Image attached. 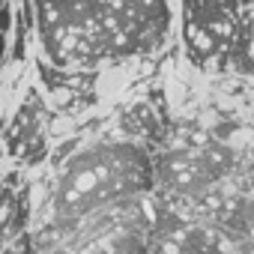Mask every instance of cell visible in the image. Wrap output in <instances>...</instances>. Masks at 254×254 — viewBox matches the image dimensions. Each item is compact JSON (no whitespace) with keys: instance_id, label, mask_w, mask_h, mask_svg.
<instances>
[{"instance_id":"obj_1","label":"cell","mask_w":254,"mask_h":254,"mask_svg":"<svg viewBox=\"0 0 254 254\" xmlns=\"http://www.w3.org/2000/svg\"><path fill=\"white\" fill-rule=\"evenodd\" d=\"M48 66L99 75L156 57L177 27V0H30Z\"/></svg>"},{"instance_id":"obj_2","label":"cell","mask_w":254,"mask_h":254,"mask_svg":"<svg viewBox=\"0 0 254 254\" xmlns=\"http://www.w3.org/2000/svg\"><path fill=\"white\" fill-rule=\"evenodd\" d=\"M156 186V159L141 141L96 138L78 147L54 174L48 194L51 230H75L96 212L144 197Z\"/></svg>"},{"instance_id":"obj_3","label":"cell","mask_w":254,"mask_h":254,"mask_svg":"<svg viewBox=\"0 0 254 254\" xmlns=\"http://www.w3.org/2000/svg\"><path fill=\"white\" fill-rule=\"evenodd\" d=\"M254 6L239 0H180L183 57L200 75H254Z\"/></svg>"},{"instance_id":"obj_4","label":"cell","mask_w":254,"mask_h":254,"mask_svg":"<svg viewBox=\"0 0 254 254\" xmlns=\"http://www.w3.org/2000/svg\"><path fill=\"white\" fill-rule=\"evenodd\" d=\"M6 153L21 165H39L48 156V132H45V105L36 90H27V96L18 102L9 129L3 138Z\"/></svg>"},{"instance_id":"obj_5","label":"cell","mask_w":254,"mask_h":254,"mask_svg":"<svg viewBox=\"0 0 254 254\" xmlns=\"http://www.w3.org/2000/svg\"><path fill=\"white\" fill-rule=\"evenodd\" d=\"M9 45V0H0V60Z\"/></svg>"},{"instance_id":"obj_6","label":"cell","mask_w":254,"mask_h":254,"mask_svg":"<svg viewBox=\"0 0 254 254\" xmlns=\"http://www.w3.org/2000/svg\"><path fill=\"white\" fill-rule=\"evenodd\" d=\"M0 254H30V248H27V239H15L12 245H6Z\"/></svg>"},{"instance_id":"obj_7","label":"cell","mask_w":254,"mask_h":254,"mask_svg":"<svg viewBox=\"0 0 254 254\" xmlns=\"http://www.w3.org/2000/svg\"><path fill=\"white\" fill-rule=\"evenodd\" d=\"M3 159H6V147H3V138H0V165H3Z\"/></svg>"},{"instance_id":"obj_8","label":"cell","mask_w":254,"mask_h":254,"mask_svg":"<svg viewBox=\"0 0 254 254\" xmlns=\"http://www.w3.org/2000/svg\"><path fill=\"white\" fill-rule=\"evenodd\" d=\"M251 18H254V15H251Z\"/></svg>"}]
</instances>
